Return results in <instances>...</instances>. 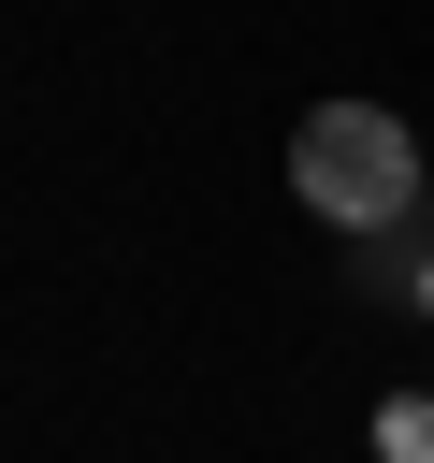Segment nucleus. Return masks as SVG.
<instances>
[{
  "mask_svg": "<svg viewBox=\"0 0 434 463\" xmlns=\"http://www.w3.org/2000/svg\"><path fill=\"white\" fill-rule=\"evenodd\" d=\"M289 188L333 217V232H391L434 174H420V145H405V116H376V101H318L304 130H289Z\"/></svg>",
  "mask_w": 434,
  "mask_h": 463,
  "instance_id": "1",
  "label": "nucleus"
},
{
  "mask_svg": "<svg viewBox=\"0 0 434 463\" xmlns=\"http://www.w3.org/2000/svg\"><path fill=\"white\" fill-rule=\"evenodd\" d=\"M376 463H434V391H391L376 405Z\"/></svg>",
  "mask_w": 434,
  "mask_h": 463,
  "instance_id": "2",
  "label": "nucleus"
},
{
  "mask_svg": "<svg viewBox=\"0 0 434 463\" xmlns=\"http://www.w3.org/2000/svg\"><path fill=\"white\" fill-rule=\"evenodd\" d=\"M420 304H434V275H420Z\"/></svg>",
  "mask_w": 434,
  "mask_h": 463,
  "instance_id": "3",
  "label": "nucleus"
}]
</instances>
